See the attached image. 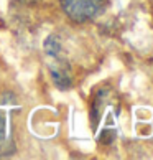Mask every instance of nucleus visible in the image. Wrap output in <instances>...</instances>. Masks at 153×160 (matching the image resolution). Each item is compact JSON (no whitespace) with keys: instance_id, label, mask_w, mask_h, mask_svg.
Wrapping results in <instances>:
<instances>
[{"instance_id":"f257e3e1","label":"nucleus","mask_w":153,"mask_h":160,"mask_svg":"<svg viewBox=\"0 0 153 160\" xmlns=\"http://www.w3.org/2000/svg\"><path fill=\"white\" fill-rule=\"evenodd\" d=\"M105 3V0H61V8L74 23H86L97 18L104 12Z\"/></svg>"},{"instance_id":"f03ea898","label":"nucleus","mask_w":153,"mask_h":160,"mask_svg":"<svg viewBox=\"0 0 153 160\" xmlns=\"http://www.w3.org/2000/svg\"><path fill=\"white\" fill-rule=\"evenodd\" d=\"M51 78L53 82L60 88L61 91H66V89H71L73 88V78L69 74V69L66 64H56V66H51Z\"/></svg>"},{"instance_id":"7ed1b4c3","label":"nucleus","mask_w":153,"mask_h":160,"mask_svg":"<svg viewBox=\"0 0 153 160\" xmlns=\"http://www.w3.org/2000/svg\"><path fill=\"white\" fill-rule=\"evenodd\" d=\"M45 51L48 53L50 56H58L61 51V43L60 40H58L55 35H51V37L45 41Z\"/></svg>"},{"instance_id":"20e7f679","label":"nucleus","mask_w":153,"mask_h":160,"mask_svg":"<svg viewBox=\"0 0 153 160\" xmlns=\"http://www.w3.org/2000/svg\"><path fill=\"white\" fill-rule=\"evenodd\" d=\"M7 116L3 112H0V150H5L7 145Z\"/></svg>"},{"instance_id":"39448f33","label":"nucleus","mask_w":153,"mask_h":160,"mask_svg":"<svg viewBox=\"0 0 153 160\" xmlns=\"http://www.w3.org/2000/svg\"><path fill=\"white\" fill-rule=\"evenodd\" d=\"M18 3H22V5H33V3H36L38 0H17Z\"/></svg>"}]
</instances>
